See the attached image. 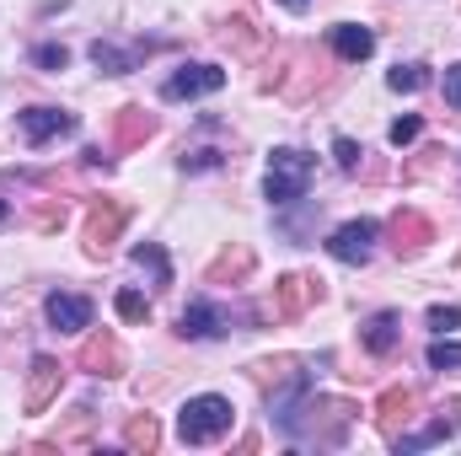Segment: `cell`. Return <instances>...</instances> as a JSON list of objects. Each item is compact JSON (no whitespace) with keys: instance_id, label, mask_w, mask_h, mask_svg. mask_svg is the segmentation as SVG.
<instances>
[{"instance_id":"1","label":"cell","mask_w":461,"mask_h":456,"mask_svg":"<svg viewBox=\"0 0 461 456\" xmlns=\"http://www.w3.org/2000/svg\"><path fill=\"white\" fill-rule=\"evenodd\" d=\"M312 172H317V156H312V150H301V145H279V150L268 156L263 199H268L274 210L301 205V199H306V188H312Z\"/></svg>"},{"instance_id":"2","label":"cell","mask_w":461,"mask_h":456,"mask_svg":"<svg viewBox=\"0 0 461 456\" xmlns=\"http://www.w3.org/2000/svg\"><path fill=\"white\" fill-rule=\"evenodd\" d=\"M230 424H236V408H230V397H221V392H199L177 414L183 446H215L221 435H230Z\"/></svg>"},{"instance_id":"3","label":"cell","mask_w":461,"mask_h":456,"mask_svg":"<svg viewBox=\"0 0 461 456\" xmlns=\"http://www.w3.org/2000/svg\"><path fill=\"white\" fill-rule=\"evenodd\" d=\"M221 87H226V70L199 59V65H177V70L161 81V97H167V103H199V97H215Z\"/></svg>"},{"instance_id":"4","label":"cell","mask_w":461,"mask_h":456,"mask_svg":"<svg viewBox=\"0 0 461 456\" xmlns=\"http://www.w3.org/2000/svg\"><path fill=\"white\" fill-rule=\"evenodd\" d=\"M123 226H129V205H123V199H92V210H86V231H81V236H86V252L103 258L118 236H123Z\"/></svg>"},{"instance_id":"5","label":"cell","mask_w":461,"mask_h":456,"mask_svg":"<svg viewBox=\"0 0 461 456\" xmlns=\"http://www.w3.org/2000/svg\"><path fill=\"white\" fill-rule=\"evenodd\" d=\"M226 328H230V312L221 306V301H210V296L188 301V306H183V317H177V333H183V339H194V343L226 339Z\"/></svg>"},{"instance_id":"6","label":"cell","mask_w":461,"mask_h":456,"mask_svg":"<svg viewBox=\"0 0 461 456\" xmlns=\"http://www.w3.org/2000/svg\"><path fill=\"white\" fill-rule=\"evenodd\" d=\"M59 381H65V365L54 360V354H38L32 365H27V387H22V408L27 414H43L54 397H59Z\"/></svg>"},{"instance_id":"7","label":"cell","mask_w":461,"mask_h":456,"mask_svg":"<svg viewBox=\"0 0 461 456\" xmlns=\"http://www.w3.org/2000/svg\"><path fill=\"white\" fill-rule=\"evenodd\" d=\"M375 236H381V226H375V221H344V226L328 236V252H333L339 263H348V269H359V263H370Z\"/></svg>"},{"instance_id":"8","label":"cell","mask_w":461,"mask_h":456,"mask_svg":"<svg viewBox=\"0 0 461 456\" xmlns=\"http://www.w3.org/2000/svg\"><path fill=\"white\" fill-rule=\"evenodd\" d=\"M16 129H22V140L38 150V145H49V140H59V134H76V114H70V108H22V114H16Z\"/></svg>"},{"instance_id":"9","label":"cell","mask_w":461,"mask_h":456,"mask_svg":"<svg viewBox=\"0 0 461 456\" xmlns=\"http://www.w3.org/2000/svg\"><path fill=\"white\" fill-rule=\"evenodd\" d=\"M312 301H322V279H306V274H285L274 285V323H295Z\"/></svg>"},{"instance_id":"10","label":"cell","mask_w":461,"mask_h":456,"mask_svg":"<svg viewBox=\"0 0 461 456\" xmlns=\"http://www.w3.org/2000/svg\"><path fill=\"white\" fill-rule=\"evenodd\" d=\"M43 317H49L54 333H81V328H92V301L76 296V290H54L43 301Z\"/></svg>"},{"instance_id":"11","label":"cell","mask_w":461,"mask_h":456,"mask_svg":"<svg viewBox=\"0 0 461 456\" xmlns=\"http://www.w3.org/2000/svg\"><path fill=\"white\" fill-rule=\"evenodd\" d=\"M413 408H419V397H413V387H386L381 397H375V430L392 441V435H402V424L413 419Z\"/></svg>"},{"instance_id":"12","label":"cell","mask_w":461,"mask_h":456,"mask_svg":"<svg viewBox=\"0 0 461 456\" xmlns=\"http://www.w3.org/2000/svg\"><path fill=\"white\" fill-rule=\"evenodd\" d=\"M123 343L113 333H92V339L81 343V370H92V376H123Z\"/></svg>"},{"instance_id":"13","label":"cell","mask_w":461,"mask_h":456,"mask_svg":"<svg viewBox=\"0 0 461 456\" xmlns=\"http://www.w3.org/2000/svg\"><path fill=\"white\" fill-rule=\"evenodd\" d=\"M392 236H397V242H392L397 258H419V252L435 242V226H429L419 210H397V215H392Z\"/></svg>"},{"instance_id":"14","label":"cell","mask_w":461,"mask_h":456,"mask_svg":"<svg viewBox=\"0 0 461 456\" xmlns=\"http://www.w3.org/2000/svg\"><path fill=\"white\" fill-rule=\"evenodd\" d=\"M328 43H333V54H339L344 65H359V59L375 54V32L359 27V22H339V27H328Z\"/></svg>"},{"instance_id":"15","label":"cell","mask_w":461,"mask_h":456,"mask_svg":"<svg viewBox=\"0 0 461 456\" xmlns=\"http://www.w3.org/2000/svg\"><path fill=\"white\" fill-rule=\"evenodd\" d=\"M156 134V114H145V108H118L113 114V145L108 150H134V145H145Z\"/></svg>"},{"instance_id":"16","label":"cell","mask_w":461,"mask_h":456,"mask_svg":"<svg viewBox=\"0 0 461 456\" xmlns=\"http://www.w3.org/2000/svg\"><path fill=\"white\" fill-rule=\"evenodd\" d=\"M252 263H258V258H252V247H241V242H236V247H226V252L204 269V285H241V279L252 274Z\"/></svg>"},{"instance_id":"17","label":"cell","mask_w":461,"mask_h":456,"mask_svg":"<svg viewBox=\"0 0 461 456\" xmlns=\"http://www.w3.org/2000/svg\"><path fill=\"white\" fill-rule=\"evenodd\" d=\"M359 339H365V349H370L375 360H386V354L402 343V317H397V312H375V317L359 328Z\"/></svg>"},{"instance_id":"18","label":"cell","mask_w":461,"mask_h":456,"mask_svg":"<svg viewBox=\"0 0 461 456\" xmlns=\"http://www.w3.org/2000/svg\"><path fill=\"white\" fill-rule=\"evenodd\" d=\"M92 65H97L103 76H129V70L140 65V49H118L108 38H97V43H92Z\"/></svg>"},{"instance_id":"19","label":"cell","mask_w":461,"mask_h":456,"mask_svg":"<svg viewBox=\"0 0 461 456\" xmlns=\"http://www.w3.org/2000/svg\"><path fill=\"white\" fill-rule=\"evenodd\" d=\"M161 446V424L150 414H129L123 424V451H156Z\"/></svg>"},{"instance_id":"20","label":"cell","mask_w":461,"mask_h":456,"mask_svg":"<svg viewBox=\"0 0 461 456\" xmlns=\"http://www.w3.org/2000/svg\"><path fill=\"white\" fill-rule=\"evenodd\" d=\"M456 430H461L456 419H435V424H424L419 435H392V446H397V451H424V446H440V441H451Z\"/></svg>"},{"instance_id":"21","label":"cell","mask_w":461,"mask_h":456,"mask_svg":"<svg viewBox=\"0 0 461 456\" xmlns=\"http://www.w3.org/2000/svg\"><path fill=\"white\" fill-rule=\"evenodd\" d=\"M386 87L413 97V92H424V87H429V65H419V59H413V65H397V70L386 76Z\"/></svg>"},{"instance_id":"22","label":"cell","mask_w":461,"mask_h":456,"mask_svg":"<svg viewBox=\"0 0 461 456\" xmlns=\"http://www.w3.org/2000/svg\"><path fill=\"white\" fill-rule=\"evenodd\" d=\"M129 258H134L140 269H150V274H156V285H172V263H167V252H161L156 242H140Z\"/></svg>"},{"instance_id":"23","label":"cell","mask_w":461,"mask_h":456,"mask_svg":"<svg viewBox=\"0 0 461 456\" xmlns=\"http://www.w3.org/2000/svg\"><path fill=\"white\" fill-rule=\"evenodd\" d=\"M290 370H301V360H295V354H279V360H258V365H252V381L268 392V387H274V381H285Z\"/></svg>"},{"instance_id":"24","label":"cell","mask_w":461,"mask_h":456,"mask_svg":"<svg viewBox=\"0 0 461 456\" xmlns=\"http://www.w3.org/2000/svg\"><path fill=\"white\" fill-rule=\"evenodd\" d=\"M27 59H32L43 76H59V70L70 65V49H65V43H32V54H27Z\"/></svg>"},{"instance_id":"25","label":"cell","mask_w":461,"mask_h":456,"mask_svg":"<svg viewBox=\"0 0 461 456\" xmlns=\"http://www.w3.org/2000/svg\"><path fill=\"white\" fill-rule=\"evenodd\" d=\"M113 306H118V317H123V323H150V301H145L140 290H118Z\"/></svg>"},{"instance_id":"26","label":"cell","mask_w":461,"mask_h":456,"mask_svg":"<svg viewBox=\"0 0 461 456\" xmlns=\"http://www.w3.org/2000/svg\"><path fill=\"white\" fill-rule=\"evenodd\" d=\"M456 365H461V343L440 333V339L429 343V370H456Z\"/></svg>"},{"instance_id":"27","label":"cell","mask_w":461,"mask_h":456,"mask_svg":"<svg viewBox=\"0 0 461 456\" xmlns=\"http://www.w3.org/2000/svg\"><path fill=\"white\" fill-rule=\"evenodd\" d=\"M419 134H424V118H419V114H402L397 123H392V129H386V140H392L397 150H402V145H413Z\"/></svg>"},{"instance_id":"28","label":"cell","mask_w":461,"mask_h":456,"mask_svg":"<svg viewBox=\"0 0 461 456\" xmlns=\"http://www.w3.org/2000/svg\"><path fill=\"white\" fill-rule=\"evenodd\" d=\"M359 156H365V145H359V140H348V134L333 140V161H339L344 172H359Z\"/></svg>"},{"instance_id":"29","label":"cell","mask_w":461,"mask_h":456,"mask_svg":"<svg viewBox=\"0 0 461 456\" xmlns=\"http://www.w3.org/2000/svg\"><path fill=\"white\" fill-rule=\"evenodd\" d=\"M32 226H38V231H59V226H65V205H54V199H43V205L32 210Z\"/></svg>"},{"instance_id":"30","label":"cell","mask_w":461,"mask_h":456,"mask_svg":"<svg viewBox=\"0 0 461 456\" xmlns=\"http://www.w3.org/2000/svg\"><path fill=\"white\" fill-rule=\"evenodd\" d=\"M221 161H226L221 150H183L177 167H183V172H210V167H221Z\"/></svg>"},{"instance_id":"31","label":"cell","mask_w":461,"mask_h":456,"mask_svg":"<svg viewBox=\"0 0 461 456\" xmlns=\"http://www.w3.org/2000/svg\"><path fill=\"white\" fill-rule=\"evenodd\" d=\"M435 333H451V328H461V306H429V317H424Z\"/></svg>"},{"instance_id":"32","label":"cell","mask_w":461,"mask_h":456,"mask_svg":"<svg viewBox=\"0 0 461 456\" xmlns=\"http://www.w3.org/2000/svg\"><path fill=\"white\" fill-rule=\"evenodd\" d=\"M226 43H236V49H258V38H252V22H226Z\"/></svg>"},{"instance_id":"33","label":"cell","mask_w":461,"mask_h":456,"mask_svg":"<svg viewBox=\"0 0 461 456\" xmlns=\"http://www.w3.org/2000/svg\"><path fill=\"white\" fill-rule=\"evenodd\" d=\"M446 103L461 114V65H446Z\"/></svg>"},{"instance_id":"34","label":"cell","mask_w":461,"mask_h":456,"mask_svg":"<svg viewBox=\"0 0 461 456\" xmlns=\"http://www.w3.org/2000/svg\"><path fill=\"white\" fill-rule=\"evenodd\" d=\"M81 161H86V167H103V172L113 167V156H108L103 145H86V150H81Z\"/></svg>"},{"instance_id":"35","label":"cell","mask_w":461,"mask_h":456,"mask_svg":"<svg viewBox=\"0 0 461 456\" xmlns=\"http://www.w3.org/2000/svg\"><path fill=\"white\" fill-rule=\"evenodd\" d=\"M279 5H285V11H306L312 0H279Z\"/></svg>"}]
</instances>
